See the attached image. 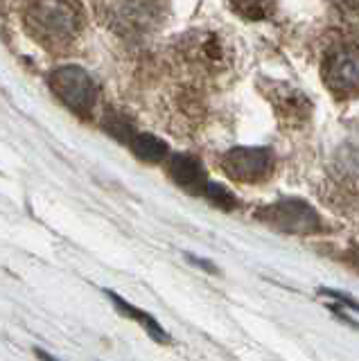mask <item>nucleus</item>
I'll use <instances>...</instances> for the list:
<instances>
[{
  "label": "nucleus",
  "instance_id": "f257e3e1",
  "mask_svg": "<svg viewBox=\"0 0 359 361\" xmlns=\"http://www.w3.org/2000/svg\"><path fill=\"white\" fill-rule=\"evenodd\" d=\"M28 32L41 43L61 45L73 41L84 25L80 0H30L25 9Z\"/></svg>",
  "mask_w": 359,
  "mask_h": 361
},
{
  "label": "nucleus",
  "instance_id": "f03ea898",
  "mask_svg": "<svg viewBox=\"0 0 359 361\" xmlns=\"http://www.w3.org/2000/svg\"><path fill=\"white\" fill-rule=\"evenodd\" d=\"M50 88L77 116H88L95 106L97 90L93 79L80 66H61L50 75Z\"/></svg>",
  "mask_w": 359,
  "mask_h": 361
},
{
  "label": "nucleus",
  "instance_id": "7ed1b4c3",
  "mask_svg": "<svg viewBox=\"0 0 359 361\" xmlns=\"http://www.w3.org/2000/svg\"><path fill=\"white\" fill-rule=\"evenodd\" d=\"M257 217H260L267 226H272V228L283 231V233L305 235V233H317L321 228V219H319L317 210L300 199L276 201L272 206L262 208Z\"/></svg>",
  "mask_w": 359,
  "mask_h": 361
},
{
  "label": "nucleus",
  "instance_id": "20e7f679",
  "mask_svg": "<svg viewBox=\"0 0 359 361\" xmlns=\"http://www.w3.org/2000/svg\"><path fill=\"white\" fill-rule=\"evenodd\" d=\"M221 167L233 180L260 183L274 167V156L264 147H235L221 158Z\"/></svg>",
  "mask_w": 359,
  "mask_h": 361
},
{
  "label": "nucleus",
  "instance_id": "39448f33",
  "mask_svg": "<svg viewBox=\"0 0 359 361\" xmlns=\"http://www.w3.org/2000/svg\"><path fill=\"white\" fill-rule=\"evenodd\" d=\"M323 84L334 95L351 97L359 93V52L341 48L332 52L323 63Z\"/></svg>",
  "mask_w": 359,
  "mask_h": 361
},
{
  "label": "nucleus",
  "instance_id": "423d86ee",
  "mask_svg": "<svg viewBox=\"0 0 359 361\" xmlns=\"http://www.w3.org/2000/svg\"><path fill=\"white\" fill-rule=\"evenodd\" d=\"M107 11L120 32H142L154 25L159 0H107Z\"/></svg>",
  "mask_w": 359,
  "mask_h": 361
},
{
  "label": "nucleus",
  "instance_id": "0eeeda50",
  "mask_svg": "<svg viewBox=\"0 0 359 361\" xmlns=\"http://www.w3.org/2000/svg\"><path fill=\"white\" fill-rule=\"evenodd\" d=\"M170 176L178 188L188 192V195H204L206 192L208 178H206L204 167H201V163L195 156H188V154L172 156Z\"/></svg>",
  "mask_w": 359,
  "mask_h": 361
},
{
  "label": "nucleus",
  "instance_id": "6e6552de",
  "mask_svg": "<svg viewBox=\"0 0 359 361\" xmlns=\"http://www.w3.org/2000/svg\"><path fill=\"white\" fill-rule=\"evenodd\" d=\"M107 296L111 298V302H114L122 314L129 316L131 321L140 323V325L145 327V330H147V334L154 338V341H159V343H170V336H167V332L159 325V321H156L154 316H150L147 312H142V310H138V307H133L131 302H127L122 296H118V293L109 291V289H107Z\"/></svg>",
  "mask_w": 359,
  "mask_h": 361
},
{
  "label": "nucleus",
  "instance_id": "1a4fd4ad",
  "mask_svg": "<svg viewBox=\"0 0 359 361\" xmlns=\"http://www.w3.org/2000/svg\"><path fill=\"white\" fill-rule=\"evenodd\" d=\"M129 145L142 163H161L167 156V145L152 133H136Z\"/></svg>",
  "mask_w": 359,
  "mask_h": 361
},
{
  "label": "nucleus",
  "instance_id": "9d476101",
  "mask_svg": "<svg viewBox=\"0 0 359 361\" xmlns=\"http://www.w3.org/2000/svg\"><path fill=\"white\" fill-rule=\"evenodd\" d=\"M104 131L109 135H114V138L120 142H131L133 135H136L131 122L127 118H122L120 113H109V116L104 118Z\"/></svg>",
  "mask_w": 359,
  "mask_h": 361
},
{
  "label": "nucleus",
  "instance_id": "9b49d317",
  "mask_svg": "<svg viewBox=\"0 0 359 361\" xmlns=\"http://www.w3.org/2000/svg\"><path fill=\"white\" fill-rule=\"evenodd\" d=\"M341 165L348 174L359 178V131H355L341 147Z\"/></svg>",
  "mask_w": 359,
  "mask_h": 361
},
{
  "label": "nucleus",
  "instance_id": "f8f14e48",
  "mask_svg": "<svg viewBox=\"0 0 359 361\" xmlns=\"http://www.w3.org/2000/svg\"><path fill=\"white\" fill-rule=\"evenodd\" d=\"M204 195L210 199V203H215L217 208H221V210H233L235 208V197L231 195V192L224 188V185H219V183H208L206 185V192Z\"/></svg>",
  "mask_w": 359,
  "mask_h": 361
},
{
  "label": "nucleus",
  "instance_id": "ddd939ff",
  "mask_svg": "<svg viewBox=\"0 0 359 361\" xmlns=\"http://www.w3.org/2000/svg\"><path fill=\"white\" fill-rule=\"evenodd\" d=\"M240 5L246 9V14L257 18V16H264V7H267V0H240Z\"/></svg>",
  "mask_w": 359,
  "mask_h": 361
},
{
  "label": "nucleus",
  "instance_id": "4468645a",
  "mask_svg": "<svg viewBox=\"0 0 359 361\" xmlns=\"http://www.w3.org/2000/svg\"><path fill=\"white\" fill-rule=\"evenodd\" d=\"M321 293H328V296H334V298H339V302H341V305L346 302V305H351L353 310H357V312H359V302H355V300H353L351 296H346V293L332 291V289H321Z\"/></svg>",
  "mask_w": 359,
  "mask_h": 361
},
{
  "label": "nucleus",
  "instance_id": "2eb2a0df",
  "mask_svg": "<svg viewBox=\"0 0 359 361\" xmlns=\"http://www.w3.org/2000/svg\"><path fill=\"white\" fill-rule=\"evenodd\" d=\"M348 262H351L359 271V248H353V251L348 253Z\"/></svg>",
  "mask_w": 359,
  "mask_h": 361
},
{
  "label": "nucleus",
  "instance_id": "dca6fc26",
  "mask_svg": "<svg viewBox=\"0 0 359 361\" xmlns=\"http://www.w3.org/2000/svg\"><path fill=\"white\" fill-rule=\"evenodd\" d=\"M37 355H39V359H41V361H57L54 357H50L48 353H43V350H37Z\"/></svg>",
  "mask_w": 359,
  "mask_h": 361
}]
</instances>
